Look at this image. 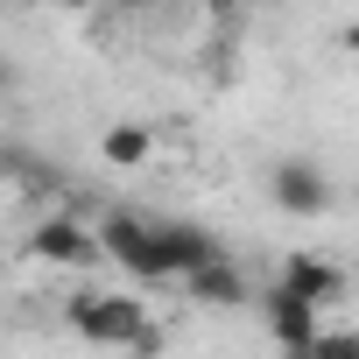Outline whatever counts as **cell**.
I'll use <instances>...</instances> for the list:
<instances>
[{"mask_svg": "<svg viewBox=\"0 0 359 359\" xmlns=\"http://www.w3.org/2000/svg\"><path fill=\"white\" fill-rule=\"evenodd\" d=\"M64 324L85 338V345H106V352H134V345H155V317L141 296H106V289H78L64 303Z\"/></svg>", "mask_w": 359, "mask_h": 359, "instance_id": "6da1fadb", "label": "cell"}, {"mask_svg": "<svg viewBox=\"0 0 359 359\" xmlns=\"http://www.w3.org/2000/svg\"><path fill=\"white\" fill-rule=\"evenodd\" d=\"M92 240H99V254H106L113 268H127L134 282H176V268H169V240H162V219L106 212Z\"/></svg>", "mask_w": 359, "mask_h": 359, "instance_id": "7a4b0ae2", "label": "cell"}, {"mask_svg": "<svg viewBox=\"0 0 359 359\" xmlns=\"http://www.w3.org/2000/svg\"><path fill=\"white\" fill-rule=\"evenodd\" d=\"M268 198H275V212H289V219H324L338 191H331L324 162H310V155H282V162L268 169Z\"/></svg>", "mask_w": 359, "mask_h": 359, "instance_id": "3957f363", "label": "cell"}, {"mask_svg": "<svg viewBox=\"0 0 359 359\" xmlns=\"http://www.w3.org/2000/svg\"><path fill=\"white\" fill-rule=\"evenodd\" d=\"M22 254H29V261H50V268H92V261H99V240H92V226H85L78 212H50V219L29 226Z\"/></svg>", "mask_w": 359, "mask_h": 359, "instance_id": "277c9868", "label": "cell"}, {"mask_svg": "<svg viewBox=\"0 0 359 359\" xmlns=\"http://www.w3.org/2000/svg\"><path fill=\"white\" fill-rule=\"evenodd\" d=\"M275 282H282V289H296V296H310L317 310H331V303H345V268H338L331 254H289Z\"/></svg>", "mask_w": 359, "mask_h": 359, "instance_id": "5b68a950", "label": "cell"}, {"mask_svg": "<svg viewBox=\"0 0 359 359\" xmlns=\"http://www.w3.org/2000/svg\"><path fill=\"white\" fill-rule=\"evenodd\" d=\"M261 317H268V331H275V345H282V352H296V345H310V331L324 324V310H317L310 296H296V289H282V282H275V289L261 296Z\"/></svg>", "mask_w": 359, "mask_h": 359, "instance_id": "8992f818", "label": "cell"}, {"mask_svg": "<svg viewBox=\"0 0 359 359\" xmlns=\"http://www.w3.org/2000/svg\"><path fill=\"white\" fill-rule=\"evenodd\" d=\"M184 289H191V303H212V310H240V303H247V268H240L233 254H219V261H205L198 275H184Z\"/></svg>", "mask_w": 359, "mask_h": 359, "instance_id": "52a82bcc", "label": "cell"}, {"mask_svg": "<svg viewBox=\"0 0 359 359\" xmlns=\"http://www.w3.org/2000/svg\"><path fill=\"white\" fill-rule=\"evenodd\" d=\"M99 155H106L113 169H141V162L155 155V134H148V127H134V120H113V127L99 134Z\"/></svg>", "mask_w": 359, "mask_h": 359, "instance_id": "ba28073f", "label": "cell"}, {"mask_svg": "<svg viewBox=\"0 0 359 359\" xmlns=\"http://www.w3.org/2000/svg\"><path fill=\"white\" fill-rule=\"evenodd\" d=\"M289 359H359V331H345V324H317L310 345H296Z\"/></svg>", "mask_w": 359, "mask_h": 359, "instance_id": "9c48e42d", "label": "cell"}, {"mask_svg": "<svg viewBox=\"0 0 359 359\" xmlns=\"http://www.w3.org/2000/svg\"><path fill=\"white\" fill-rule=\"evenodd\" d=\"M205 8H212V15H219V22H233V15H240V8H247V0H205Z\"/></svg>", "mask_w": 359, "mask_h": 359, "instance_id": "30bf717a", "label": "cell"}, {"mask_svg": "<svg viewBox=\"0 0 359 359\" xmlns=\"http://www.w3.org/2000/svg\"><path fill=\"white\" fill-rule=\"evenodd\" d=\"M106 8H120V15H141V8H155V0H106Z\"/></svg>", "mask_w": 359, "mask_h": 359, "instance_id": "8fae6325", "label": "cell"}, {"mask_svg": "<svg viewBox=\"0 0 359 359\" xmlns=\"http://www.w3.org/2000/svg\"><path fill=\"white\" fill-rule=\"evenodd\" d=\"M36 8H85V0H36Z\"/></svg>", "mask_w": 359, "mask_h": 359, "instance_id": "7c38bea8", "label": "cell"}]
</instances>
